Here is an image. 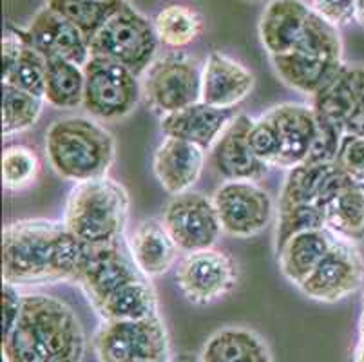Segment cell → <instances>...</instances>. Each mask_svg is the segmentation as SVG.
Here are the masks:
<instances>
[{
    "instance_id": "obj_14",
    "label": "cell",
    "mask_w": 364,
    "mask_h": 362,
    "mask_svg": "<svg viewBox=\"0 0 364 362\" xmlns=\"http://www.w3.org/2000/svg\"><path fill=\"white\" fill-rule=\"evenodd\" d=\"M26 42L46 58H65L84 68L91 58L89 40L75 26L49 8H42L22 29Z\"/></svg>"
},
{
    "instance_id": "obj_22",
    "label": "cell",
    "mask_w": 364,
    "mask_h": 362,
    "mask_svg": "<svg viewBox=\"0 0 364 362\" xmlns=\"http://www.w3.org/2000/svg\"><path fill=\"white\" fill-rule=\"evenodd\" d=\"M178 245L158 219H144L129 238V254L147 279L167 274L178 259Z\"/></svg>"
},
{
    "instance_id": "obj_33",
    "label": "cell",
    "mask_w": 364,
    "mask_h": 362,
    "mask_svg": "<svg viewBox=\"0 0 364 362\" xmlns=\"http://www.w3.org/2000/svg\"><path fill=\"white\" fill-rule=\"evenodd\" d=\"M316 228H326L324 227V212L319 205L301 203L279 208L276 228V252H279L283 245L296 234L316 230Z\"/></svg>"
},
{
    "instance_id": "obj_27",
    "label": "cell",
    "mask_w": 364,
    "mask_h": 362,
    "mask_svg": "<svg viewBox=\"0 0 364 362\" xmlns=\"http://www.w3.org/2000/svg\"><path fill=\"white\" fill-rule=\"evenodd\" d=\"M102 321H136L158 314L156 292L147 277L124 284L95 307Z\"/></svg>"
},
{
    "instance_id": "obj_34",
    "label": "cell",
    "mask_w": 364,
    "mask_h": 362,
    "mask_svg": "<svg viewBox=\"0 0 364 362\" xmlns=\"http://www.w3.org/2000/svg\"><path fill=\"white\" fill-rule=\"evenodd\" d=\"M46 69H48V58L26 42L15 69H13V73L9 75V78H6L2 84L15 85V87L22 89V91H28L31 92V95L42 96V98H44Z\"/></svg>"
},
{
    "instance_id": "obj_19",
    "label": "cell",
    "mask_w": 364,
    "mask_h": 362,
    "mask_svg": "<svg viewBox=\"0 0 364 362\" xmlns=\"http://www.w3.org/2000/svg\"><path fill=\"white\" fill-rule=\"evenodd\" d=\"M234 109H220L198 102L172 115L161 116V132L168 138H178L198 145L203 151L214 149L227 127L236 119Z\"/></svg>"
},
{
    "instance_id": "obj_1",
    "label": "cell",
    "mask_w": 364,
    "mask_h": 362,
    "mask_svg": "<svg viewBox=\"0 0 364 362\" xmlns=\"http://www.w3.org/2000/svg\"><path fill=\"white\" fill-rule=\"evenodd\" d=\"M89 248L62 221L18 219L2 232V279L18 288L76 283Z\"/></svg>"
},
{
    "instance_id": "obj_31",
    "label": "cell",
    "mask_w": 364,
    "mask_h": 362,
    "mask_svg": "<svg viewBox=\"0 0 364 362\" xmlns=\"http://www.w3.org/2000/svg\"><path fill=\"white\" fill-rule=\"evenodd\" d=\"M46 100L15 85L2 84V134L13 136L36 125Z\"/></svg>"
},
{
    "instance_id": "obj_7",
    "label": "cell",
    "mask_w": 364,
    "mask_h": 362,
    "mask_svg": "<svg viewBox=\"0 0 364 362\" xmlns=\"http://www.w3.org/2000/svg\"><path fill=\"white\" fill-rule=\"evenodd\" d=\"M85 92L82 107L95 119L117 122L136 109L141 95V78L131 69L104 58L92 56L84 65Z\"/></svg>"
},
{
    "instance_id": "obj_30",
    "label": "cell",
    "mask_w": 364,
    "mask_h": 362,
    "mask_svg": "<svg viewBox=\"0 0 364 362\" xmlns=\"http://www.w3.org/2000/svg\"><path fill=\"white\" fill-rule=\"evenodd\" d=\"M154 29L161 44L172 49H181L191 46L200 38L203 31V18L191 6L168 4L156 13Z\"/></svg>"
},
{
    "instance_id": "obj_29",
    "label": "cell",
    "mask_w": 364,
    "mask_h": 362,
    "mask_svg": "<svg viewBox=\"0 0 364 362\" xmlns=\"http://www.w3.org/2000/svg\"><path fill=\"white\" fill-rule=\"evenodd\" d=\"M125 0H46V8L69 20L91 42Z\"/></svg>"
},
{
    "instance_id": "obj_38",
    "label": "cell",
    "mask_w": 364,
    "mask_h": 362,
    "mask_svg": "<svg viewBox=\"0 0 364 362\" xmlns=\"http://www.w3.org/2000/svg\"><path fill=\"white\" fill-rule=\"evenodd\" d=\"M348 76L357 100V109L352 118L348 119L344 132L364 134V68L363 65H348Z\"/></svg>"
},
{
    "instance_id": "obj_20",
    "label": "cell",
    "mask_w": 364,
    "mask_h": 362,
    "mask_svg": "<svg viewBox=\"0 0 364 362\" xmlns=\"http://www.w3.org/2000/svg\"><path fill=\"white\" fill-rule=\"evenodd\" d=\"M205 167V151L185 139L168 138L158 145L152 158V171L168 194L176 196L188 192Z\"/></svg>"
},
{
    "instance_id": "obj_40",
    "label": "cell",
    "mask_w": 364,
    "mask_h": 362,
    "mask_svg": "<svg viewBox=\"0 0 364 362\" xmlns=\"http://www.w3.org/2000/svg\"><path fill=\"white\" fill-rule=\"evenodd\" d=\"M353 362H364V310L359 321V343L353 351Z\"/></svg>"
},
{
    "instance_id": "obj_3",
    "label": "cell",
    "mask_w": 364,
    "mask_h": 362,
    "mask_svg": "<svg viewBox=\"0 0 364 362\" xmlns=\"http://www.w3.org/2000/svg\"><path fill=\"white\" fill-rule=\"evenodd\" d=\"M46 154L60 178L82 183L107 176L114 164L117 144L95 118L71 116L56 119L48 129Z\"/></svg>"
},
{
    "instance_id": "obj_11",
    "label": "cell",
    "mask_w": 364,
    "mask_h": 362,
    "mask_svg": "<svg viewBox=\"0 0 364 362\" xmlns=\"http://www.w3.org/2000/svg\"><path fill=\"white\" fill-rule=\"evenodd\" d=\"M213 201L221 228L234 238L261 234L272 221V198L256 181H225L214 192Z\"/></svg>"
},
{
    "instance_id": "obj_21",
    "label": "cell",
    "mask_w": 364,
    "mask_h": 362,
    "mask_svg": "<svg viewBox=\"0 0 364 362\" xmlns=\"http://www.w3.org/2000/svg\"><path fill=\"white\" fill-rule=\"evenodd\" d=\"M312 11V6L304 4L303 0L267 2L259 18V40L264 51L270 56L292 51Z\"/></svg>"
},
{
    "instance_id": "obj_8",
    "label": "cell",
    "mask_w": 364,
    "mask_h": 362,
    "mask_svg": "<svg viewBox=\"0 0 364 362\" xmlns=\"http://www.w3.org/2000/svg\"><path fill=\"white\" fill-rule=\"evenodd\" d=\"M201 73L193 56L181 51L156 58L141 76V95L154 112L172 115L201 102Z\"/></svg>"
},
{
    "instance_id": "obj_2",
    "label": "cell",
    "mask_w": 364,
    "mask_h": 362,
    "mask_svg": "<svg viewBox=\"0 0 364 362\" xmlns=\"http://www.w3.org/2000/svg\"><path fill=\"white\" fill-rule=\"evenodd\" d=\"M85 334L71 307L46 294H24L15 326L2 337V362H82Z\"/></svg>"
},
{
    "instance_id": "obj_23",
    "label": "cell",
    "mask_w": 364,
    "mask_h": 362,
    "mask_svg": "<svg viewBox=\"0 0 364 362\" xmlns=\"http://www.w3.org/2000/svg\"><path fill=\"white\" fill-rule=\"evenodd\" d=\"M270 62L284 85L310 98L328 87L344 68V62H330L299 51L270 56Z\"/></svg>"
},
{
    "instance_id": "obj_41",
    "label": "cell",
    "mask_w": 364,
    "mask_h": 362,
    "mask_svg": "<svg viewBox=\"0 0 364 362\" xmlns=\"http://www.w3.org/2000/svg\"><path fill=\"white\" fill-rule=\"evenodd\" d=\"M355 22L364 28V0H357V9H355Z\"/></svg>"
},
{
    "instance_id": "obj_4",
    "label": "cell",
    "mask_w": 364,
    "mask_h": 362,
    "mask_svg": "<svg viewBox=\"0 0 364 362\" xmlns=\"http://www.w3.org/2000/svg\"><path fill=\"white\" fill-rule=\"evenodd\" d=\"M129 194L109 176L73 187L65 203L64 227L89 247L118 243L129 221Z\"/></svg>"
},
{
    "instance_id": "obj_28",
    "label": "cell",
    "mask_w": 364,
    "mask_h": 362,
    "mask_svg": "<svg viewBox=\"0 0 364 362\" xmlns=\"http://www.w3.org/2000/svg\"><path fill=\"white\" fill-rule=\"evenodd\" d=\"M85 75L84 68L71 60L48 58L46 69V104L55 109H76L84 105Z\"/></svg>"
},
{
    "instance_id": "obj_44",
    "label": "cell",
    "mask_w": 364,
    "mask_h": 362,
    "mask_svg": "<svg viewBox=\"0 0 364 362\" xmlns=\"http://www.w3.org/2000/svg\"><path fill=\"white\" fill-rule=\"evenodd\" d=\"M136 362H171V361H136Z\"/></svg>"
},
{
    "instance_id": "obj_42",
    "label": "cell",
    "mask_w": 364,
    "mask_h": 362,
    "mask_svg": "<svg viewBox=\"0 0 364 362\" xmlns=\"http://www.w3.org/2000/svg\"><path fill=\"white\" fill-rule=\"evenodd\" d=\"M171 362H201V358L198 357V355H193V353H181V355H178L176 358H172Z\"/></svg>"
},
{
    "instance_id": "obj_36",
    "label": "cell",
    "mask_w": 364,
    "mask_h": 362,
    "mask_svg": "<svg viewBox=\"0 0 364 362\" xmlns=\"http://www.w3.org/2000/svg\"><path fill=\"white\" fill-rule=\"evenodd\" d=\"M336 164L346 176L355 181H364V134L344 132Z\"/></svg>"
},
{
    "instance_id": "obj_9",
    "label": "cell",
    "mask_w": 364,
    "mask_h": 362,
    "mask_svg": "<svg viewBox=\"0 0 364 362\" xmlns=\"http://www.w3.org/2000/svg\"><path fill=\"white\" fill-rule=\"evenodd\" d=\"M161 223L185 254L213 248L223 232L213 199L193 191L172 196Z\"/></svg>"
},
{
    "instance_id": "obj_17",
    "label": "cell",
    "mask_w": 364,
    "mask_h": 362,
    "mask_svg": "<svg viewBox=\"0 0 364 362\" xmlns=\"http://www.w3.org/2000/svg\"><path fill=\"white\" fill-rule=\"evenodd\" d=\"M279 134L281 158L277 167L290 169L306 164L317 138V115L314 107L301 104H279L267 111Z\"/></svg>"
},
{
    "instance_id": "obj_26",
    "label": "cell",
    "mask_w": 364,
    "mask_h": 362,
    "mask_svg": "<svg viewBox=\"0 0 364 362\" xmlns=\"http://www.w3.org/2000/svg\"><path fill=\"white\" fill-rule=\"evenodd\" d=\"M324 227L348 243H364V181L352 179L324 205Z\"/></svg>"
},
{
    "instance_id": "obj_32",
    "label": "cell",
    "mask_w": 364,
    "mask_h": 362,
    "mask_svg": "<svg viewBox=\"0 0 364 362\" xmlns=\"http://www.w3.org/2000/svg\"><path fill=\"white\" fill-rule=\"evenodd\" d=\"M41 159L26 145H9L2 152V183L9 192H21L35 183Z\"/></svg>"
},
{
    "instance_id": "obj_5",
    "label": "cell",
    "mask_w": 364,
    "mask_h": 362,
    "mask_svg": "<svg viewBox=\"0 0 364 362\" xmlns=\"http://www.w3.org/2000/svg\"><path fill=\"white\" fill-rule=\"evenodd\" d=\"M160 44L154 24L125 2L89 42V48L92 56L112 60L141 78L156 60Z\"/></svg>"
},
{
    "instance_id": "obj_45",
    "label": "cell",
    "mask_w": 364,
    "mask_h": 362,
    "mask_svg": "<svg viewBox=\"0 0 364 362\" xmlns=\"http://www.w3.org/2000/svg\"><path fill=\"white\" fill-rule=\"evenodd\" d=\"M363 304H364V299H363Z\"/></svg>"
},
{
    "instance_id": "obj_37",
    "label": "cell",
    "mask_w": 364,
    "mask_h": 362,
    "mask_svg": "<svg viewBox=\"0 0 364 362\" xmlns=\"http://www.w3.org/2000/svg\"><path fill=\"white\" fill-rule=\"evenodd\" d=\"M310 6L317 15L337 29L355 22L357 0H310Z\"/></svg>"
},
{
    "instance_id": "obj_16",
    "label": "cell",
    "mask_w": 364,
    "mask_h": 362,
    "mask_svg": "<svg viewBox=\"0 0 364 362\" xmlns=\"http://www.w3.org/2000/svg\"><path fill=\"white\" fill-rule=\"evenodd\" d=\"M250 116L237 115L214 145V167L227 181H257L268 172V165L257 158L250 145Z\"/></svg>"
},
{
    "instance_id": "obj_39",
    "label": "cell",
    "mask_w": 364,
    "mask_h": 362,
    "mask_svg": "<svg viewBox=\"0 0 364 362\" xmlns=\"http://www.w3.org/2000/svg\"><path fill=\"white\" fill-rule=\"evenodd\" d=\"M22 299H24V294H21V288L15 287V284L4 283L2 287V308H4V314H2V337L9 334L15 326L16 319H18V314H21L22 308Z\"/></svg>"
},
{
    "instance_id": "obj_6",
    "label": "cell",
    "mask_w": 364,
    "mask_h": 362,
    "mask_svg": "<svg viewBox=\"0 0 364 362\" xmlns=\"http://www.w3.org/2000/svg\"><path fill=\"white\" fill-rule=\"evenodd\" d=\"M100 362L171 361V343L160 314L136 321H104L92 337Z\"/></svg>"
},
{
    "instance_id": "obj_10",
    "label": "cell",
    "mask_w": 364,
    "mask_h": 362,
    "mask_svg": "<svg viewBox=\"0 0 364 362\" xmlns=\"http://www.w3.org/2000/svg\"><path fill=\"white\" fill-rule=\"evenodd\" d=\"M176 281L187 301L210 304L236 288L237 268L230 255L216 248L187 252L178 263Z\"/></svg>"
},
{
    "instance_id": "obj_15",
    "label": "cell",
    "mask_w": 364,
    "mask_h": 362,
    "mask_svg": "<svg viewBox=\"0 0 364 362\" xmlns=\"http://www.w3.org/2000/svg\"><path fill=\"white\" fill-rule=\"evenodd\" d=\"M256 78L232 56L213 51L201 73V102L220 109H234L252 92Z\"/></svg>"
},
{
    "instance_id": "obj_25",
    "label": "cell",
    "mask_w": 364,
    "mask_h": 362,
    "mask_svg": "<svg viewBox=\"0 0 364 362\" xmlns=\"http://www.w3.org/2000/svg\"><path fill=\"white\" fill-rule=\"evenodd\" d=\"M201 362H274L267 341L245 326H225L205 341Z\"/></svg>"
},
{
    "instance_id": "obj_13",
    "label": "cell",
    "mask_w": 364,
    "mask_h": 362,
    "mask_svg": "<svg viewBox=\"0 0 364 362\" xmlns=\"http://www.w3.org/2000/svg\"><path fill=\"white\" fill-rule=\"evenodd\" d=\"M145 277L118 243L89 248L87 259L76 284H80L92 308L124 284Z\"/></svg>"
},
{
    "instance_id": "obj_35",
    "label": "cell",
    "mask_w": 364,
    "mask_h": 362,
    "mask_svg": "<svg viewBox=\"0 0 364 362\" xmlns=\"http://www.w3.org/2000/svg\"><path fill=\"white\" fill-rule=\"evenodd\" d=\"M248 139H250V145H252L256 156L263 164H267L268 167H277L281 158V142L272 119L268 118L267 112L261 115L259 118L252 119Z\"/></svg>"
},
{
    "instance_id": "obj_18",
    "label": "cell",
    "mask_w": 364,
    "mask_h": 362,
    "mask_svg": "<svg viewBox=\"0 0 364 362\" xmlns=\"http://www.w3.org/2000/svg\"><path fill=\"white\" fill-rule=\"evenodd\" d=\"M352 178L344 174L336 161L303 164L290 169L279 194V208L301 203H314L324 208L330 199Z\"/></svg>"
},
{
    "instance_id": "obj_24",
    "label": "cell",
    "mask_w": 364,
    "mask_h": 362,
    "mask_svg": "<svg viewBox=\"0 0 364 362\" xmlns=\"http://www.w3.org/2000/svg\"><path fill=\"white\" fill-rule=\"evenodd\" d=\"M337 239L328 228H316L296 234L283 245L277 254L279 270L297 288L306 281L321 259L328 254Z\"/></svg>"
},
{
    "instance_id": "obj_12",
    "label": "cell",
    "mask_w": 364,
    "mask_h": 362,
    "mask_svg": "<svg viewBox=\"0 0 364 362\" xmlns=\"http://www.w3.org/2000/svg\"><path fill=\"white\" fill-rule=\"evenodd\" d=\"M364 283V259L357 247L337 239L330 252L321 259L299 290L312 301L339 303L355 294Z\"/></svg>"
},
{
    "instance_id": "obj_43",
    "label": "cell",
    "mask_w": 364,
    "mask_h": 362,
    "mask_svg": "<svg viewBox=\"0 0 364 362\" xmlns=\"http://www.w3.org/2000/svg\"><path fill=\"white\" fill-rule=\"evenodd\" d=\"M245 2H270V0H245Z\"/></svg>"
}]
</instances>
